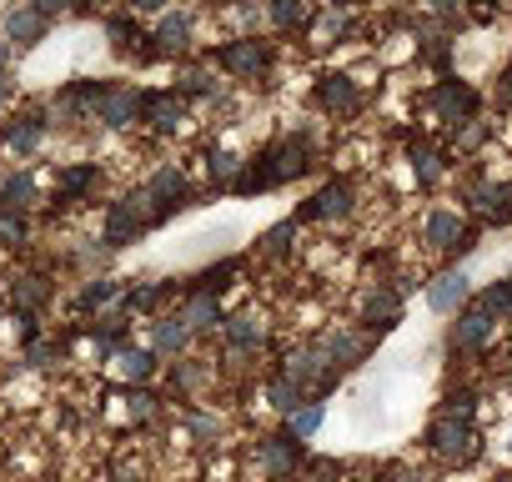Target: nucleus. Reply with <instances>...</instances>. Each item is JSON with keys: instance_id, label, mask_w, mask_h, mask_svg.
Here are the masks:
<instances>
[{"instance_id": "c03bdc74", "label": "nucleus", "mask_w": 512, "mask_h": 482, "mask_svg": "<svg viewBox=\"0 0 512 482\" xmlns=\"http://www.w3.org/2000/svg\"><path fill=\"white\" fill-rule=\"evenodd\" d=\"M106 31H111V46H116V51H131V36H136V41H141V31H136V26H131V21H111V26H106Z\"/></svg>"}, {"instance_id": "f257e3e1", "label": "nucleus", "mask_w": 512, "mask_h": 482, "mask_svg": "<svg viewBox=\"0 0 512 482\" xmlns=\"http://www.w3.org/2000/svg\"><path fill=\"white\" fill-rule=\"evenodd\" d=\"M251 171H256V181H262V191L297 181V176L307 171V141H297V136H277L262 156L251 161Z\"/></svg>"}, {"instance_id": "4c0bfd02", "label": "nucleus", "mask_w": 512, "mask_h": 482, "mask_svg": "<svg viewBox=\"0 0 512 482\" xmlns=\"http://www.w3.org/2000/svg\"><path fill=\"white\" fill-rule=\"evenodd\" d=\"M477 302L492 312V322H497V317H512V282H497V287H487Z\"/></svg>"}, {"instance_id": "6e6552de", "label": "nucleus", "mask_w": 512, "mask_h": 482, "mask_svg": "<svg viewBox=\"0 0 512 482\" xmlns=\"http://www.w3.org/2000/svg\"><path fill=\"white\" fill-rule=\"evenodd\" d=\"M432 111L457 131L462 121H472V116H477V91H472V86H462V81H437V86H432Z\"/></svg>"}, {"instance_id": "37998d69", "label": "nucleus", "mask_w": 512, "mask_h": 482, "mask_svg": "<svg viewBox=\"0 0 512 482\" xmlns=\"http://www.w3.org/2000/svg\"><path fill=\"white\" fill-rule=\"evenodd\" d=\"M342 477V462L337 457H317L312 467H307V482H337Z\"/></svg>"}, {"instance_id": "ea45409f", "label": "nucleus", "mask_w": 512, "mask_h": 482, "mask_svg": "<svg viewBox=\"0 0 512 482\" xmlns=\"http://www.w3.org/2000/svg\"><path fill=\"white\" fill-rule=\"evenodd\" d=\"M472 407H477V397H472V392H447L442 417H452V422H472Z\"/></svg>"}, {"instance_id": "79ce46f5", "label": "nucleus", "mask_w": 512, "mask_h": 482, "mask_svg": "<svg viewBox=\"0 0 512 482\" xmlns=\"http://www.w3.org/2000/svg\"><path fill=\"white\" fill-rule=\"evenodd\" d=\"M302 21H307V11L297 6V0H277V6H272V26L292 31V26H302Z\"/></svg>"}, {"instance_id": "9d476101", "label": "nucleus", "mask_w": 512, "mask_h": 482, "mask_svg": "<svg viewBox=\"0 0 512 482\" xmlns=\"http://www.w3.org/2000/svg\"><path fill=\"white\" fill-rule=\"evenodd\" d=\"M467 292H472V277H467L462 267H457V272H442V277L427 282V307H432L437 317H452V312L467 307Z\"/></svg>"}, {"instance_id": "b1692460", "label": "nucleus", "mask_w": 512, "mask_h": 482, "mask_svg": "<svg viewBox=\"0 0 512 482\" xmlns=\"http://www.w3.org/2000/svg\"><path fill=\"white\" fill-rule=\"evenodd\" d=\"M46 126H51L46 116H21V121L6 131V146H11L16 156H31V151L46 141Z\"/></svg>"}, {"instance_id": "dca6fc26", "label": "nucleus", "mask_w": 512, "mask_h": 482, "mask_svg": "<svg viewBox=\"0 0 512 482\" xmlns=\"http://www.w3.org/2000/svg\"><path fill=\"white\" fill-rule=\"evenodd\" d=\"M181 322L191 327V337H196V332H216V327L226 322L221 297H211V292H186V297H181Z\"/></svg>"}, {"instance_id": "a211bd4d", "label": "nucleus", "mask_w": 512, "mask_h": 482, "mask_svg": "<svg viewBox=\"0 0 512 482\" xmlns=\"http://www.w3.org/2000/svg\"><path fill=\"white\" fill-rule=\"evenodd\" d=\"M422 236H427V247H437V252H457V241L467 236V226H462V216H457V211L437 206V211L422 221Z\"/></svg>"}, {"instance_id": "2eb2a0df", "label": "nucleus", "mask_w": 512, "mask_h": 482, "mask_svg": "<svg viewBox=\"0 0 512 482\" xmlns=\"http://www.w3.org/2000/svg\"><path fill=\"white\" fill-rule=\"evenodd\" d=\"M146 191H151V201H156L161 211H176V206H186V196H191L181 166H156L151 181H146Z\"/></svg>"}, {"instance_id": "de8ad7c7", "label": "nucleus", "mask_w": 512, "mask_h": 482, "mask_svg": "<svg viewBox=\"0 0 512 482\" xmlns=\"http://www.w3.org/2000/svg\"><path fill=\"white\" fill-rule=\"evenodd\" d=\"M497 106H502V111H512V66L497 76Z\"/></svg>"}, {"instance_id": "412c9836", "label": "nucleus", "mask_w": 512, "mask_h": 482, "mask_svg": "<svg viewBox=\"0 0 512 482\" xmlns=\"http://www.w3.org/2000/svg\"><path fill=\"white\" fill-rule=\"evenodd\" d=\"M11 302L31 317V312H41L51 302V282L41 272H21V277H11Z\"/></svg>"}, {"instance_id": "c85d7f7f", "label": "nucleus", "mask_w": 512, "mask_h": 482, "mask_svg": "<svg viewBox=\"0 0 512 482\" xmlns=\"http://www.w3.org/2000/svg\"><path fill=\"white\" fill-rule=\"evenodd\" d=\"M221 332H226V342H231L236 352H246V347H256V342H262V322H256L251 312H241V317H226V322H221Z\"/></svg>"}, {"instance_id": "6ab92c4d", "label": "nucleus", "mask_w": 512, "mask_h": 482, "mask_svg": "<svg viewBox=\"0 0 512 482\" xmlns=\"http://www.w3.org/2000/svg\"><path fill=\"white\" fill-rule=\"evenodd\" d=\"M357 101H362V91H357L352 76L327 71V76L317 81V106H322V111H357Z\"/></svg>"}, {"instance_id": "cd10ccee", "label": "nucleus", "mask_w": 512, "mask_h": 482, "mask_svg": "<svg viewBox=\"0 0 512 482\" xmlns=\"http://www.w3.org/2000/svg\"><path fill=\"white\" fill-rule=\"evenodd\" d=\"M322 422H327V407H322V402H302V407L287 417V437H292V442H307L312 432H322Z\"/></svg>"}, {"instance_id": "72a5a7b5", "label": "nucleus", "mask_w": 512, "mask_h": 482, "mask_svg": "<svg viewBox=\"0 0 512 482\" xmlns=\"http://www.w3.org/2000/svg\"><path fill=\"white\" fill-rule=\"evenodd\" d=\"M241 166H246V161H241L236 151H211V156H206V171H211L216 186H231V181L241 176Z\"/></svg>"}, {"instance_id": "39448f33", "label": "nucleus", "mask_w": 512, "mask_h": 482, "mask_svg": "<svg viewBox=\"0 0 512 482\" xmlns=\"http://www.w3.org/2000/svg\"><path fill=\"white\" fill-rule=\"evenodd\" d=\"M352 206H357L352 181H327L312 201H302V206H297V216H292V221H332V216H352Z\"/></svg>"}, {"instance_id": "c9c22d12", "label": "nucleus", "mask_w": 512, "mask_h": 482, "mask_svg": "<svg viewBox=\"0 0 512 482\" xmlns=\"http://www.w3.org/2000/svg\"><path fill=\"white\" fill-rule=\"evenodd\" d=\"M26 236H31V226L21 211H0V247H26Z\"/></svg>"}, {"instance_id": "a878e982", "label": "nucleus", "mask_w": 512, "mask_h": 482, "mask_svg": "<svg viewBox=\"0 0 512 482\" xmlns=\"http://www.w3.org/2000/svg\"><path fill=\"white\" fill-rule=\"evenodd\" d=\"M241 267H246L241 257H226V262L206 267V272L196 277V287H191V292H211V297H221V292H226V287H231V282L241 277Z\"/></svg>"}, {"instance_id": "ddd939ff", "label": "nucleus", "mask_w": 512, "mask_h": 482, "mask_svg": "<svg viewBox=\"0 0 512 482\" xmlns=\"http://www.w3.org/2000/svg\"><path fill=\"white\" fill-rule=\"evenodd\" d=\"M492 312L482 307V302H467L462 312H457V322H452V347H462V352H472V347H482L487 337H492Z\"/></svg>"}, {"instance_id": "e433bc0d", "label": "nucleus", "mask_w": 512, "mask_h": 482, "mask_svg": "<svg viewBox=\"0 0 512 482\" xmlns=\"http://www.w3.org/2000/svg\"><path fill=\"white\" fill-rule=\"evenodd\" d=\"M412 171H417L422 186H432V181L442 176V156H437L432 146H412Z\"/></svg>"}, {"instance_id": "5701e85b", "label": "nucleus", "mask_w": 512, "mask_h": 482, "mask_svg": "<svg viewBox=\"0 0 512 482\" xmlns=\"http://www.w3.org/2000/svg\"><path fill=\"white\" fill-rule=\"evenodd\" d=\"M31 201H36V176L31 171L0 176V211H26Z\"/></svg>"}, {"instance_id": "7c9ffc66", "label": "nucleus", "mask_w": 512, "mask_h": 482, "mask_svg": "<svg viewBox=\"0 0 512 482\" xmlns=\"http://www.w3.org/2000/svg\"><path fill=\"white\" fill-rule=\"evenodd\" d=\"M176 96H221V81H216V71L196 66V71H181V81H176Z\"/></svg>"}, {"instance_id": "09e8293b", "label": "nucleus", "mask_w": 512, "mask_h": 482, "mask_svg": "<svg viewBox=\"0 0 512 482\" xmlns=\"http://www.w3.org/2000/svg\"><path fill=\"white\" fill-rule=\"evenodd\" d=\"M216 427H221V422H216V417H206V412H196V417H191V432H196V437H211Z\"/></svg>"}, {"instance_id": "f3484780", "label": "nucleus", "mask_w": 512, "mask_h": 482, "mask_svg": "<svg viewBox=\"0 0 512 482\" xmlns=\"http://www.w3.org/2000/svg\"><path fill=\"white\" fill-rule=\"evenodd\" d=\"M362 317H367V332H392L397 322H402V292L397 287H377L372 297H367V307H362Z\"/></svg>"}, {"instance_id": "473e14b6", "label": "nucleus", "mask_w": 512, "mask_h": 482, "mask_svg": "<svg viewBox=\"0 0 512 482\" xmlns=\"http://www.w3.org/2000/svg\"><path fill=\"white\" fill-rule=\"evenodd\" d=\"M116 292H121V287H116L111 277H91V282L81 287V297H76V307H81V312H96V307H106V302H116Z\"/></svg>"}, {"instance_id": "4468645a", "label": "nucleus", "mask_w": 512, "mask_h": 482, "mask_svg": "<svg viewBox=\"0 0 512 482\" xmlns=\"http://www.w3.org/2000/svg\"><path fill=\"white\" fill-rule=\"evenodd\" d=\"M46 31H51V21H46L36 6H16V11L6 16V41H11V51H16V46H21V51L41 46Z\"/></svg>"}, {"instance_id": "58836bf2", "label": "nucleus", "mask_w": 512, "mask_h": 482, "mask_svg": "<svg viewBox=\"0 0 512 482\" xmlns=\"http://www.w3.org/2000/svg\"><path fill=\"white\" fill-rule=\"evenodd\" d=\"M452 141H457V151H472V146H482V141H487V121H477V116H472V121H462V126L452 131Z\"/></svg>"}, {"instance_id": "0eeeda50", "label": "nucleus", "mask_w": 512, "mask_h": 482, "mask_svg": "<svg viewBox=\"0 0 512 482\" xmlns=\"http://www.w3.org/2000/svg\"><path fill=\"white\" fill-rule=\"evenodd\" d=\"M256 467H262L267 477H297V467H302V442H292L287 432L282 437H262L256 442Z\"/></svg>"}, {"instance_id": "c756f323", "label": "nucleus", "mask_w": 512, "mask_h": 482, "mask_svg": "<svg viewBox=\"0 0 512 482\" xmlns=\"http://www.w3.org/2000/svg\"><path fill=\"white\" fill-rule=\"evenodd\" d=\"M292 236H297V221H292V216L277 221V226L262 236V257H267V262H287V257H292Z\"/></svg>"}, {"instance_id": "1a4fd4ad", "label": "nucleus", "mask_w": 512, "mask_h": 482, "mask_svg": "<svg viewBox=\"0 0 512 482\" xmlns=\"http://www.w3.org/2000/svg\"><path fill=\"white\" fill-rule=\"evenodd\" d=\"M317 347H322V352H327V362L342 372V367H362V362H367V352H372V337H367V332L332 327V332H322V337H317Z\"/></svg>"}, {"instance_id": "a19ab883", "label": "nucleus", "mask_w": 512, "mask_h": 482, "mask_svg": "<svg viewBox=\"0 0 512 482\" xmlns=\"http://www.w3.org/2000/svg\"><path fill=\"white\" fill-rule=\"evenodd\" d=\"M487 216H492L497 226L512 221V181H507V186H492V206H487Z\"/></svg>"}, {"instance_id": "8fccbe9b", "label": "nucleus", "mask_w": 512, "mask_h": 482, "mask_svg": "<svg viewBox=\"0 0 512 482\" xmlns=\"http://www.w3.org/2000/svg\"><path fill=\"white\" fill-rule=\"evenodd\" d=\"M11 91H16V81H11V71H0V101H11Z\"/></svg>"}, {"instance_id": "a18cd8bd", "label": "nucleus", "mask_w": 512, "mask_h": 482, "mask_svg": "<svg viewBox=\"0 0 512 482\" xmlns=\"http://www.w3.org/2000/svg\"><path fill=\"white\" fill-rule=\"evenodd\" d=\"M126 402H131V417H136V422H151V417H156V397H151V392H131Z\"/></svg>"}, {"instance_id": "f03ea898", "label": "nucleus", "mask_w": 512, "mask_h": 482, "mask_svg": "<svg viewBox=\"0 0 512 482\" xmlns=\"http://www.w3.org/2000/svg\"><path fill=\"white\" fill-rule=\"evenodd\" d=\"M427 447H432L442 462H472V457H477V427H472V422L437 417V422L427 427Z\"/></svg>"}, {"instance_id": "423d86ee", "label": "nucleus", "mask_w": 512, "mask_h": 482, "mask_svg": "<svg viewBox=\"0 0 512 482\" xmlns=\"http://www.w3.org/2000/svg\"><path fill=\"white\" fill-rule=\"evenodd\" d=\"M141 96H146V91H136V86H106V96H101V106H96V121H101L106 131L136 126V121H141Z\"/></svg>"}, {"instance_id": "bb28decb", "label": "nucleus", "mask_w": 512, "mask_h": 482, "mask_svg": "<svg viewBox=\"0 0 512 482\" xmlns=\"http://www.w3.org/2000/svg\"><path fill=\"white\" fill-rule=\"evenodd\" d=\"M156 41H161V51H186V46H191V16L166 11L161 26H156Z\"/></svg>"}, {"instance_id": "2f4dec72", "label": "nucleus", "mask_w": 512, "mask_h": 482, "mask_svg": "<svg viewBox=\"0 0 512 482\" xmlns=\"http://www.w3.org/2000/svg\"><path fill=\"white\" fill-rule=\"evenodd\" d=\"M176 287L171 282H146V287H136V292H126V312H156L166 297H171Z\"/></svg>"}, {"instance_id": "49530a36", "label": "nucleus", "mask_w": 512, "mask_h": 482, "mask_svg": "<svg viewBox=\"0 0 512 482\" xmlns=\"http://www.w3.org/2000/svg\"><path fill=\"white\" fill-rule=\"evenodd\" d=\"M51 357H56V342H31V347H26V362H31V367H46Z\"/></svg>"}, {"instance_id": "3c124183", "label": "nucleus", "mask_w": 512, "mask_h": 482, "mask_svg": "<svg viewBox=\"0 0 512 482\" xmlns=\"http://www.w3.org/2000/svg\"><path fill=\"white\" fill-rule=\"evenodd\" d=\"M6 61H11V41H6V31H0V71H6Z\"/></svg>"}, {"instance_id": "4be33fe9", "label": "nucleus", "mask_w": 512, "mask_h": 482, "mask_svg": "<svg viewBox=\"0 0 512 482\" xmlns=\"http://www.w3.org/2000/svg\"><path fill=\"white\" fill-rule=\"evenodd\" d=\"M186 347H191V327L181 322V312H176V317H161L156 332H151V352H156V357H176V352H186Z\"/></svg>"}, {"instance_id": "f704fd0d", "label": "nucleus", "mask_w": 512, "mask_h": 482, "mask_svg": "<svg viewBox=\"0 0 512 482\" xmlns=\"http://www.w3.org/2000/svg\"><path fill=\"white\" fill-rule=\"evenodd\" d=\"M267 397H272V407H277L282 417H292V412L302 407V387H292L287 377H272V382H267Z\"/></svg>"}, {"instance_id": "393cba45", "label": "nucleus", "mask_w": 512, "mask_h": 482, "mask_svg": "<svg viewBox=\"0 0 512 482\" xmlns=\"http://www.w3.org/2000/svg\"><path fill=\"white\" fill-rule=\"evenodd\" d=\"M116 367L126 382H151L156 377V352L151 347H121L116 352Z\"/></svg>"}, {"instance_id": "20e7f679", "label": "nucleus", "mask_w": 512, "mask_h": 482, "mask_svg": "<svg viewBox=\"0 0 512 482\" xmlns=\"http://www.w3.org/2000/svg\"><path fill=\"white\" fill-rule=\"evenodd\" d=\"M282 377H287L292 387H302V392H307V387H322V392H327V387L337 382V367H332L327 352L312 342V347H297V352L287 357V372H282Z\"/></svg>"}, {"instance_id": "aec40b11", "label": "nucleus", "mask_w": 512, "mask_h": 482, "mask_svg": "<svg viewBox=\"0 0 512 482\" xmlns=\"http://www.w3.org/2000/svg\"><path fill=\"white\" fill-rule=\"evenodd\" d=\"M96 181H101V166H96V161L66 166V171H61V191H56V206H71V201H81L86 191H96Z\"/></svg>"}, {"instance_id": "7ed1b4c3", "label": "nucleus", "mask_w": 512, "mask_h": 482, "mask_svg": "<svg viewBox=\"0 0 512 482\" xmlns=\"http://www.w3.org/2000/svg\"><path fill=\"white\" fill-rule=\"evenodd\" d=\"M216 66H221L226 76H241V81H251V76H262V71L272 66V51H267V41L241 36V41H226V46L216 51Z\"/></svg>"}, {"instance_id": "9b49d317", "label": "nucleus", "mask_w": 512, "mask_h": 482, "mask_svg": "<svg viewBox=\"0 0 512 482\" xmlns=\"http://www.w3.org/2000/svg\"><path fill=\"white\" fill-rule=\"evenodd\" d=\"M141 121H151L161 136L181 131V121H186V96H176V91H146V96H141Z\"/></svg>"}, {"instance_id": "f8f14e48", "label": "nucleus", "mask_w": 512, "mask_h": 482, "mask_svg": "<svg viewBox=\"0 0 512 482\" xmlns=\"http://www.w3.org/2000/svg\"><path fill=\"white\" fill-rule=\"evenodd\" d=\"M146 231V221L131 211V201L121 196V201H111V211H106V226H101V241L111 252H121V247H131V241Z\"/></svg>"}]
</instances>
